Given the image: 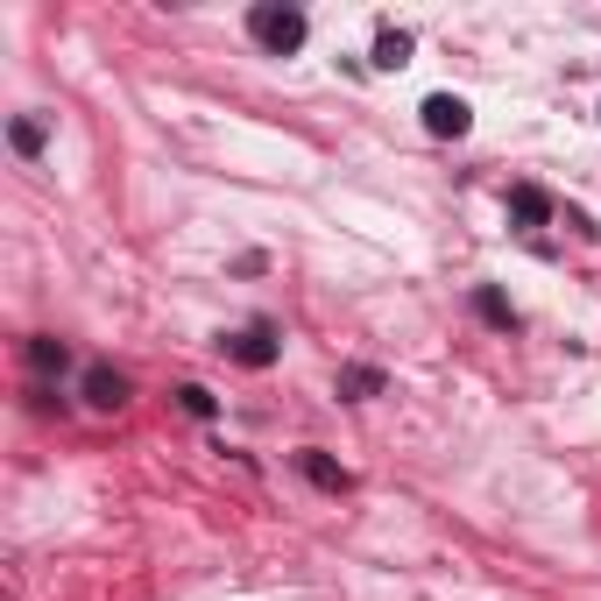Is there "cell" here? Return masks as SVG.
<instances>
[{
    "instance_id": "1",
    "label": "cell",
    "mask_w": 601,
    "mask_h": 601,
    "mask_svg": "<svg viewBox=\"0 0 601 601\" xmlns=\"http://www.w3.org/2000/svg\"><path fill=\"white\" fill-rule=\"evenodd\" d=\"M248 36H255L262 50H276V57H291V50L305 43V14L297 8H255L248 14Z\"/></svg>"
},
{
    "instance_id": "2",
    "label": "cell",
    "mask_w": 601,
    "mask_h": 601,
    "mask_svg": "<svg viewBox=\"0 0 601 601\" xmlns=\"http://www.w3.org/2000/svg\"><path fill=\"white\" fill-rule=\"evenodd\" d=\"M220 347H227V361H241V369H270V361L283 354L270 326H248V332H233V340H220Z\"/></svg>"
},
{
    "instance_id": "3",
    "label": "cell",
    "mask_w": 601,
    "mask_h": 601,
    "mask_svg": "<svg viewBox=\"0 0 601 601\" xmlns=\"http://www.w3.org/2000/svg\"><path fill=\"white\" fill-rule=\"evenodd\" d=\"M417 113H425L431 135H467V121H474V113H467V99H454V92H431Z\"/></svg>"
},
{
    "instance_id": "4",
    "label": "cell",
    "mask_w": 601,
    "mask_h": 601,
    "mask_svg": "<svg viewBox=\"0 0 601 601\" xmlns=\"http://www.w3.org/2000/svg\"><path fill=\"white\" fill-rule=\"evenodd\" d=\"M86 404L92 411H121L128 404V375L121 369H86Z\"/></svg>"
},
{
    "instance_id": "5",
    "label": "cell",
    "mask_w": 601,
    "mask_h": 601,
    "mask_svg": "<svg viewBox=\"0 0 601 601\" xmlns=\"http://www.w3.org/2000/svg\"><path fill=\"white\" fill-rule=\"evenodd\" d=\"M297 467H305V481H312V489H326V495L347 489V467H332L326 454H297Z\"/></svg>"
},
{
    "instance_id": "6",
    "label": "cell",
    "mask_w": 601,
    "mask_h": 601,
    "mask_svg": "<svg viewBox=\"0 0 601 601\" xmlns=\"http://www.w3.org/2000/svg\"><path fill=\"white\" fill-rule=\"evenodd\" d=\"M404 64H411V36L404 29H382L375 36V72H404Z\"/></svg>"
},
{
    "instance_id": "7",
    "label": "cell",
    "mask_w": 601,
    "mask_h": 601,
    "mask_svg": "<svg viewBox=\"0 0 601 601\" xmlns=\"http://www.w3.org/2000/svg\"><path fill=\"white\" fill-rule=\"evenodd\" d=\"M29 369H36V375H64V369H72V347H64V340H29Z\"/></svg>"
},
{
    "instance_id": "8",
    "label": "cell",
    "mask_w": 601,
    "mask_h": 601,
    "mask_svg": "<svg viewBox=\"0 0 601 601\" xmlns=\"http://www.w3.org/2000/svg\"><path fill=\"white\" fill-rule=\"evenodd\" d=\"M510 212H516V220H545V212H553V198L531 192V185H516V192H510Z\"/></svg>"
},
{
    "instance_id": "9",
    "label": "cell",
    "mask_w": 601,
    "mask_h": 601,
    "mask_svg": "<svg viewBox=\"0 0 601 601\" xmlns=\"http://www.w3.org/2000/svg\"><path fill=\"white\" fill-rule=\"evenodd\" d=\"M474 312H481V319H489V326H516V312L503 305V297H495V291H481L474 297Z\"/></svg>"
},
{
    "instance_id": "10",
    "label": "cell",
    "mask_w": 601,
    "mask_h": 601,
    "mask_svg": "<svg viewBox=\"0 0 601 601\" xmlns=\"http://www.w3.org/2000/svg\"><path fill=\"white\" fill-rule=\"evenodd\" d=\"M8 142L22 149V156H43V128H36V121H14V128H8Z\"/></svg>"
},
{
    "instance_id": "11",
    "label": "cell",
    "mask_w": 601,
    "mask_h": 601,
    "mask_svg": "<svg viewBox=\"0 0 601 601\" xmlns=\"http://www.w3.org/2000/svg\"><path fill=\"white\" fill-rule=\"evenodd\" d=\"M340 390H347V396H375V390H382V375H375V369H347V375H340Z\"/></svg>"
},
{
    "instance_id": "12",
    "label": "cell",
    "mask_w": 601,
    "mask_h": 601,
    "mask_svg": "<svg viewBox=\"0 0 601 601\" xmlns=\"http://www.w3.org/2000/svg\"><path fill=\"white\" fill-rule=\"evenodd\" d=\"M177 404H185L192 417H212L220 404H212V390H198V382H185V390H177Z\"/></svg>"
}]
</instances>
